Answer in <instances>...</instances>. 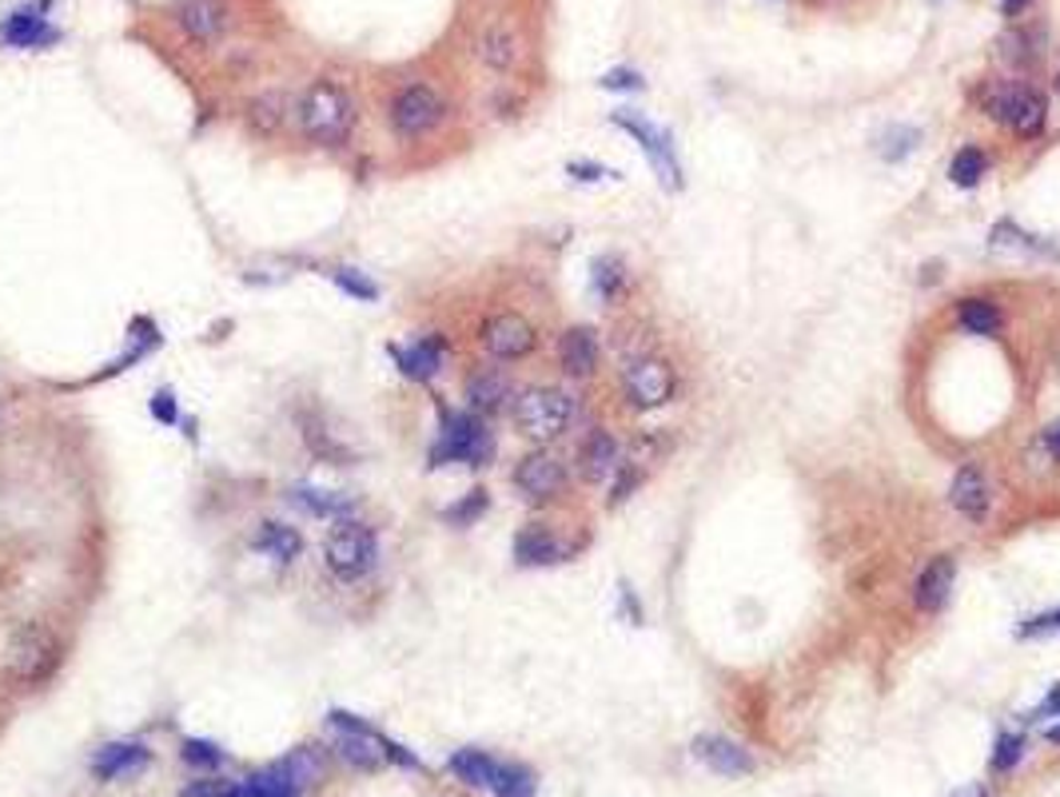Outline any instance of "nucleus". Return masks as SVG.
<instances>
[{
	"instance_id": "34",
	"label": "nucleus",
	"mask_w": 1060,
	"mask_h": 797,
	"mask_svg": "<svg viewBox=\"0 0 1060 797\" xmlns=\"http://www.w3.org/2000/svg\"><path fill=\"white\" fill-rule=\"evenodd\" d=\"M327 275H332V284L339 287V292H347L351 299H359V304L379 299V284H375L367 272H359V268H332Z\"/></svg>"
},
{
	"instance_id": "7",
	"label": "nucleus",
	"mask_w": 1060,
	"mask_h": 797,
	"mask_svg": "<svg viewBox=\"0 0 1060 797\" xmlns=\"http://www.w3.org/2000/svg\"><path fill=\"white\" fill-rule=\"evenodd\" d=\"M61 662V642L44 622H21L9 638V670L21 683H41Z\"/></svg>"
},
{
	"instance_id": "13",
	"label": "nucleus",
	"mask_w": 1060,
	"mask_h": 797,
	"mask_svg": "<svg viewBox=\"0 0 1060 797\" xmlns=\"http://www.w3.org/2000/svg\"><path fill=\"white\" fill-rule=\"evenodd\" d=\"M176 24L199 44H212L228 32V4L224 0H176Z\"/></svg>"
},
{
	"instance_id": "33",
	"label": "nucleus",
	"mask_w": 1060,
	"mask_h": 797,
	"mask_svg": "<svg viewBox=\"0 0 1060 797\" xmlns=\"http://www.w3.org/2000/svg\"><path fill=\"white\" fill-rule=\"evenodd\" d=\"M288 108H292L288 105V92L275 88V92H263L260 100H251L248 120H251V128H260L263 137H268V132H275V128L288 120Z\"/></svg>"
},
{
	"instance_id": "43",
	"label": "nucleus",
	"mask_w": 1060,
	"mask_h": 797,
	"mask_svg": "<svg viewBox=\"0 0 1060 797\" xmlns=\"http://www.w3.org/2000/svg\"><path fill=\"white\" fill-rule=\"evenodd\" d=\"M148 407H152V415H156L160 423H167V427L180 419V407H176V395H172V387H160Z\"/></svg>"
},
{
	"instance_id": "36",
	"label": "nucleus",
	"mask_w": 1060,
	"mask_h": 797,
	"mask_svg": "<svg viewBox=\"0 0 1060 797\" xmlns=\"http://www.w3.org/2000/svg\"><path fill=\"white\" fill-rule=\"evenodd\" d=\"M490 794L495 797H534V774H530L527 766H499Z\"/></svg>"
},
{
	"instance_id": "27",
	"label": "nucleus",
	"mask_w": 1060,
	"mask_h": 797,
	"mask_svg": "<svg viewBox=\"0 0 1060 797\" xmlns=\"http://www.w3.org/2000/svg\"><path fill=\"white\" fill-rule=\"evenodd\" d=\"M956 324L965 327L969 336H997L1000 324H1005V315H1000V307L993 304V299H985V295H965V299H956Z\"/></svg>"
},
{
	"instance_id": "24",
	"label": "nucleus",
	"mask_w": 1060,
	"mask_h": 797,
	"mask_svg": "<svg viewBox=\"0 0 1060 797\" xmlns=\"http://www.w3.org/2000/svg\"><path fill=\"white\" fill-rule=\"evenodd\" d=\"M288 499H292L303 514H315V518H347L355 506L351 494L327 491V487H315V483H295L292 491H288Z\"/></svg>"
},
{
	"instance_id": "32",
	"label": "nucleus",
	"mask_w": 1060,
	"mask_h": 797,
	"mask_svg": "<svg viewBox=\"0 0 1060 797\" xmlns=\"http://www.w3.org/2000/svg\"><path fill=\"white\" fill-rule=\"evenodd\" d=\"M985 176H988V156L977 144H965L953 156V164H949V179H953L956 188H977Z\"/></svg>"
},
{
	"instance_id": "8",
	"label": "nucleus",
	"mask_w": 1060,
	"mask_h": 797,
	"mask_svg": "<svg viewBox=\"0 0 1060 797\" xmlns=\"http://www.w3.org/2000/svg\"><path fill=\"white\" fill-rule=\"evenodd\" d=\"M478 343H483V351H487L490 359H499V363H519V359H527L530 351L539 347V331H534V324H530L527 315L495 312L478 327Z\"/></svg>"
},
{
	"instance_id": "35",
	"label": "nucleus",
	"mask_w": 1060,
	"mask_h": 797,
	"mask_svg": "<svg viewBox=\"0 0 1060 797\" xmlns=\"http://www.w3.org/2000/svg\"><path fill=\"white\" fill-rule=\"evenodd\" d=\"M917 144H921V128H913V124H901V128H889L881 137V160L885 164H897V160H905V156H913L917 152Z\"/></svg>"
},
{
	"instance_id": "5",
	"label": "nucleus",
	"mask_w": 1060,
	"mask_h": 797,
	"mask_svg": "<svg viewBox=\"0 0 1060 797\" xmlns=\"http://www.w3.org/2000/svg\"><path fill=\"white\" fill-rule=\"evenodd\" d=\"M510 415H515V427H519L522 439L554 443L574 423V398L562 387H527L515 398Z\"/></svg>"
},
{
	"instance_id": "29",
	"label": "nucleus",
	"mask_w": 1060,
	"mask_h": 797,
	"mask_svg": "<svg viewBox=\"0 0 1060 797\" xmlns=\"http://www.w3.org/2000/svg\"><path fill=\"white\" fill-rule=\"evenodd\" d=\"M451 774H455L463 786L490 789L495 786V774H499V762L490 754H483V750H458V754H451Z\"/></svg>"
},
{
	"instance_id": "38",
	"label": "nucleus",
	"mask_w": 1060,
	"mask_h": 797,
	"mask_svg": "<svg viewBox=\"0 0 1060 797\" xmlns=\"http://www.w3.org/2000/svg\"><path fill=\"white\" fill-rule=\"evenodd\" d=\"M180 757H184L187 766H199V769H216L224 766V750H219L216 742H204V738H187L184 745H180Z\"/></svg>"
},
{
	"instance_id": "21",
	"label": "nucleus",
	"mask_w": 1060,
	"mask_h": 797,
	"mask_svg": "<svg viewBox=\"0 0 1060 797\" xmlns=\"http://www.w3.org/2000/svg\"><path fill=\"white\" fill-rule=\"evenodd\" d=\"M475 53H478V61L487 64V68H495V73H510V68L519 64V53H522L519 32L510 29L507 21L487 24V29L478 32Z\"/></svg>"
},
{
	"instance_id": "11",
	"label": "nucleus",
	"mask_w": 1060,
	"mask_h": 797,
	"mask_svg": "<svg viewBox=\"0 0 1060 797\" xmlns=\"http://www.w3.org/2000/svg\"><path fill=\"white\" fill-rule=\"evenodd\" d=\"M510 483H515V491H519L527 503H534V506L554 503V499L566 491V467H562L559 455L542 451L539 447V451L522 455V459L515 462Z\"/></svg>"
},
{
	"instance_id": "42",
	"label": "nucleus",
	"mask_w": 1060,
	"mask_h": 797,
	"mask_svg": "<svg viewBox=\"0 0 1060 797\" xmlns=\"http://www.w3.org/2000/svg\"><path fill=\"white\" fill-rule=\"evenodd\" d=\"M1020 638H1045V634H1060V607L1045 610V614H1032V619L1020 622L1017 630Z\"/></svg>"
},
{
	"instance_id": "17",
	"label": "nucleus",
	"mask_w": 1060,
	"mask_h": 797,
	"mask_svg": "<svg viewBox=\"0 0 1060 797\" xmlns=\"http://www.w3.org/2000/svg\"><path fill=\"white\" fill-rule=\"evenodd\" d=\"M953 582H956V563H953V555L929 558L926 570L917 575L913 607L921 610V614H937V610H941V607L949 602V594H953Z\"/></svg>"
},
{
	"instance_id": "49",
	"label": "nucleus",
	"mask_w": 1060,
	"mask_h": 797,
	"mask_svg": "<svg viewBox=\"0 0 1060 797\" xmlns=\"http://www.w3.org/2000/svg\"><path fill=\"white\" fill-rule=\"evenodd\" d=\"M1045 738H1049V742H1057V745H1060V722H1057V725H1049V730H1045Z\"/></svg>"
},
{
	"instance_id": "31",
	"label": "nucleus",
	"mask_w": 1060,
	"mask_h": 797,
	"mask_svg": "<svg viewBox=\"0 0 1060 797\" xmlns=\"http://www.w3.org/2000/svg\"><path fill=\"white\" fill-rule=\"evenodd\" d=\"M988 243L993 248H1020V252H1040V255H1060V243H1045L1040 236H1029L1025 228H1017L1013 220L993 223L988 231Z\"/></svg>"
},
{
	"instance_id": "9",
	"label": "nucleus",
	"mask_w": 1060,
	"mask_h": 797,
	"mask_svg": "<svg viewBox=\"0 0 1060 797\" xmlns=\"http://www.w3.org/2000/svg\"><path fill=\"white\" fill-rule=\"evenodd\" d=\"M610 120L623 128V132H630L638 144H642V152L650 156V164H655V172L662 176L666 188H670V192L682 188V164H678V156H674V137H670L666 128L650 124L646 116L630 112V108H618Z\"/></svg>"
},
{
	"instance_id": "4",
	"label": "nucleus",
	"mask_w": 1060,
	"mask_h": 797,
	"mask_svg": "<svg viewBox=\"0 0 1060 797\" xmlns=\"http://www.w3.org/2000/svg\"><path fill=\"white\" fill-rule=\"evenodd\" d=\"M495 455V435L475 411H443V427L431 447V467L447 462H467V467H487Z\"/></svg>"
},
{
	"instance_id": "14",
	"label": "nucleus",
	"mask_w": 1060,
	"mask_h": 797,
	"mask_svg": "<svg viewBox=\"0 0 1060 797\" xmlns=\"http://www.w3.org/2000/svg\"><path fill=\"white\" fill-rule=\"evenodd\" d=\"M463 395H467V407L475 411V415H499L510 398H515V383H510L507 371L499 368H478L470 371L467 383H463Z\"/></svg>"
},
{
	"instance_id": "18",
	"label": "nucleus",
	"mask_w": 1060,
	"mask_h": 797,
	"mask_svg": "<svg viewBox=\"0 0 1060 797\" xmlns=\"http://www.w3.org/2000/svg\"><path fill=\"white\" fill-rule=\"evenodd\" d=\"M598 359H603V347L591 327H566L559 336V368L571 379H591L598 371Z\"/></svg>"
},
{
	"instance_id": "2",
	"label": "nucleus",
	"mask_w": 1060,
	"mask_h": 797,
	"mask_svg": "<svg viewBox=\"0 0 1060 797\" xmlns=\"http://www.w3.org/2000/svg\"><path fill=\"white\" fill-rule=\"evenodd\" d=\"M379 563V538L359 518H335V526L323 535V567L332 570L335 582H364Z\"/></svg>"
},
{
	"instance_id": "10",
	"label": "nucleus",
	"mask_w": 1060,
	"mask_h": 797,
	"mask_svg": "<svg viewBox=\"0 0 1060 797\" xmlns=\"http://www.w3.org/2000/svg\"><path fill=\"white\" fill-rule=\"evenodd\" d=\"M674 387H678L674 368L658 356L635 359V363H626V371H623V395L630 398V407H638V411L666 407V403L674 398Z\"/></svg>"
},
{
	"instance_id": "20",
	"label": "nucleus",
	"mask_w": 1060,
	"mask_h": 797,
	"mask_svg": "<svg viewBox=\"0 0 1060 797\" xmlns=\"http://www.w3.org/2000/svg\"><path fill=\"white\" fill-rule=\"evenodd\" d=\"M148 745L144 742H108L93 754V774L100 782H120V777H132L148 766Z\"/></svg>"
},
{
	"instance_id": "6",
	"label": "nucleus",
	"mask_w": 1060,
	"mask_h": 797,
	"mask_svg": "<svg viewBox=\"0 0 1060 797\" xmlns=\"http://www.w3.org/2000/svg\"><path fill=\"white\" fill-rule=\"evenodd\" d=\"M447 120V100L431 85H403L387 105V124L399 140H423Z\"/></svg>"
},
{
	"instance_id": "48",
	"label": "nucleus",
	"mask_w": 1060,
	"mask_h": 797,
	"mask_svg": "<svg viewBox=\"0 0 1060 797\" xmlns=\"http://www.w3.org/2000/svg\"><path fill=\"white\" fill-rule=\"evenodd\" d=\"M953 797H988V794H985L981 786H965V789H956Z\"/></svg>"
},
{
	"instance_id": "30",
	"label": "nucleus",
	"mask_w": 1060,
	"mask_h": 797,
	"mask_svg": "<svg viewBox=\"0 0 1060 797\" xmlns=\"http://www.w3.org/2000/svg\"><path fill=\"white\" fill-rule=\"evenodd\" d=\"M591 287L603 304H614L626 292V263L618 255H598L591 263Z\"/></svg>"
},
{
	"instance_id": "39",
	"label": "nucleus",
	"mask_w": 1060,
	"mask_h": 797,
	"mask_svg": "<svg viewBox=\"0 0 1060 797\" xmlns=\"http://www.w3.org/2000/svg\"><path fill=\"white\" fill-rule=\"evenodd\" d=\"M1025 738L1020 734H997V742H993V757H988V766L997 769V774H1008V769L1017 766L1020 757H1025Z\"/></svg>"
},
{
	"instance_id": "47",
	"label": "nucleus",
	"mask_w": 1060,
	"mask_h": 797,
	"mask_svg": "<svg viewBox=\"0 0 1060 797\" xmlns=\"http://www.w3.org/2000/svg\"><path fill=\"white\" fill-rule=\"evenodd\" d=\"M1025 4H1029V0H1005L1000 12H1005V17H1017V12H1025Z\"/></svg>"
},
{
	"instance_id": "22",
	"label": "nucleus",
	"mask_w": 1060,
	"mask_h": 797,
	"mask_svg": "<svg viewBox=\"0 0 1060 797\" xmlns=\"http://www.w3.org/2000/svg\"><path fill=\"white\" fill-rule=\"evenodd\" d=\"M0 36L12 44V48H48V44L61 41V32L44 21L41 9H17L4 17L0 24Z\"/></svg>"
},
{
	"instance_id": "12",
	"label": "nucleus",
	"mask_w": 1060,
	"mask_h": 797,
	"mask_svg": "<svg viewBox=\"0 0 1060 797\" xmlns=\"http://www.w3.org/2000/svg\"><path fill=\"white\" fill-rule=\"evenodd\" d=\"M623 467V447H618V439H614L606 427H594L591 435H586L583 443H578V474H583L586 483H606V479H614V471Z\"/></svg>"
},
{
	"instance_id": "28",
	"label": "nucleus",
	"mask_w": 1060,
	"mask_h": 797,
	"mask_svg": "<svg viewBox=\"0 0 1060 797\" xmlns=\"http://www.w3.org/2000/svg\"><path fill=\"white\" fill-rule=\"evenodd\" d=\"M1045 120H1049V100H1045L1037 88L1020 85L1017 108L1008 116V128H1013L1020 140H1037L1040 132H1045Z\"/></svg>"
},
{
	"instance_id": "41",
	"label": "nucleus",
	"mask_w": 1060,
	"mask_h": 797,
	"mask_svg": "<svg viewBox=\"0 0 1060 797\" xmlns=\"http://www.w3.org/2000/svg\"><path fill=\"white\" fill-rule=\"evenodd\" d=\"M180 797H239V786L228 777H199V782L180 789Z\"/></svg>"
},
{
	"instance_id": "45",
	"label": "nucleus",
	"mask_w": 1060,
	"mask_h": 797,
	"mask_svg": "<svg viewBox=\"0 0 1060 797\" xmlns=\"http://www.w3.org/2000/svg\"><path fill=\"white\" fill-rule=\"evenodd\" d=\"M566 172H571L574 179H586V184H594V179H603V176H614L610 168H603V164H591V160H586V164H578V160H574Z\"/></svg>"
},
{
	"instance_id": "1",
	"label": "nucleus",
	"mask_w": 1060,
	"mask_h": 797,
	"mask_svg": "<svg viewBox=\"0 0 1060 797\" xmlns=\"http://www.w3.org/2000/svg\"><path fill=\"white\" fill-rule=\"evenodd\" d=\"M295 120L300 132L312 144L339 148L347 144V137L355 132V100L344 85L335 80H315L303 88V96L295 100Z\"/></svg>"
},
{
	"instance_id": "23",
	"label": "nucleus",
	"mask_w": 1060,
	"mask_h": 797,
	"mask_svg": "<svg viewBox=\"0 0 1060 797\" xmlns=\"http://www.w3.org/2000/svg\"><path fill=\"white\" fill-rule=\"evenodd\" d=\"M562 558H566V550H562V543L554 538L551 526L527 523L519 535H515V563H519V567H554Z\"/></svg>"
},
{
	"instance_id": "16",
	"label": "nucleus",
	"mask_w": 1060,
	"mask_h": 797,
	"mask_svg": "<svg viewBox=\"0 0 1060 797\" xmlns=\"http://www.w3.org/2000/svg\"><path fill=\"white\" fill-rule=\"evenodd\" d=\"M391 356H396V368L403 371L407 379H415V383H431V379L439 375V368H443V359H447V339H443V336H419V339H411L407 347H396Z\"/></svg>"
},
{
	"instance_id": "25",
	"label": "nucleus",
	"mask_w": 1060,
	"mask_h": 797,
	"mask_svg": "<svg viewBox=\"0 0 1060 797\" xmlns=\"http://www.w3.org/2000/svg\"><path fill=\"white\" fill-rule=\"evenodd\" d=\"M251 546H256L260 555H268L271 563L292 567L295 558L303 555V535L288 523H263L260 531H256V538H251Z\"/></svg>"
},
{
	"instance_id": "19",
	"label": "nucleus",
	"mask_w": 1060,
	"mask_h": 797,
	"mask_svg": "<svg viewBox=\"0 0 1060 797\" xmlns=\"http://www.w3.org/2000/svg\"><path fill=\"white\" fill-rule=\"evenodd\" d=\"M694 757L702 762V766L714 769V774H726V777L754 774V757H749L738 742H729V738H722V734L694 738Z\"/></svg>"
},
{
	"instance_id": "3",
	"label": "nucleus",
	"mask_w": 1060,
	"mask_h": 797,
	"mask_svg": "<svg viewBox=\"0 0 1060 797\" xmlns=\"http://www.w3.org/2000/svg\"><path fill=\"white\" fill-rule=\"evenodd\" d=\"M327 722L339 730V757L355 769H379L383 762H396V766H411L419 769V757L407 754L403 745H396L391 738H383L375 725H367L364 718H355L347 710H332Z\"/></svg>"
},
{
	"instance_id": "15",
	"label": "nucleus",
	"mask_w": 1060,
	"mask_h": 797,
	"mask_svg": "<svg viewBox=\"0 0 1060 797\" xmlns=\"http://www.w3.org/2000/svg\"><path fill=\"white\" fill-rule=\"evenodd\" d=\"M949 503H953V511L961 514V518H969V523H981V518L988 514V506H993V491H988V479L977 462H965V467L953 474Z\"/></svg>"
},
{
	"instance_id": "44",
	"label": "nucleus",
	"mask_w": 1060,
	"mask_h": 797,
	"mask_svg": "<svg viewBox=\"0 0 1060 797\" xmlns=\"http://www.w3.org/2000/svg\"><path fill=\"white\" fill-rule=\"evenodd\" d=\"M603 88H618V92H638L642 88V76L635 73V68H614V73H606L603 80H598Z\"/></svg>"
},
{
	"instance_id": "40",
	"label": "nucleus",
	"mask_w": 1060,
	"mask_h": 797,
	"mask_svg": "<svg viewBox=\"0 0 1060 797\" xmlns=\"http://www.w3.org/2000/svg\"><path fill=\"white\" fill-rule=\"evenodd\" d=\"M638 483H642V467H638V462H623V467L614 471V479H610V499H606V503H610V506L626 503V499L635 494Z\"/></svg>"
},
{
	"instance_id": "37",
	"label": "nucleus",
	"mask_w": 1060,
	"mask_h": 797,
	"mask_svg": "<svg viewBox=\"0 0 1060 797\" xmlns=\"http://www.w3.org/2000/svg\"><path fill=\"white\" fill-rule=\"evenodd\" d=\"M487 506H490L487 491H483V487H475V491L463 494L455 506H447V511H443V518H447L451 526H470L475 518H483V514H487Z\"/></svg>"
},
{
	"instance_id": "46",
	"label": "nucleus",
	"mask_w": 1060,
	"mask_h": 797,
	"mask_svg": "<svg viewBox=\"0 0 1060 797\" xmlns=\"http://www.w3.org/2000/svg\"><path fill=\"white\" fill-rule=\"evenodd\" d=\"M1045 451H1049L1052 459L1060 462V423H1052V427L1045 430Z\"/></svg>"
},
{
	"instance_id": "26",
	"label": "nucleus",
	"mask_w": 1060,
	"mask_h": 797,
	"mask_svg": "<svg viewBox=\"0 0 1060 797\" xmlns=\"http://www.w3.org/2000/svg\"><path fill=\"white\" fill-rule=\"evenodd\" d=\"M239 797H303V786L288 762H275V766L251 774L248 782L239 786Z\"/></svg>"
}]
</instances>
